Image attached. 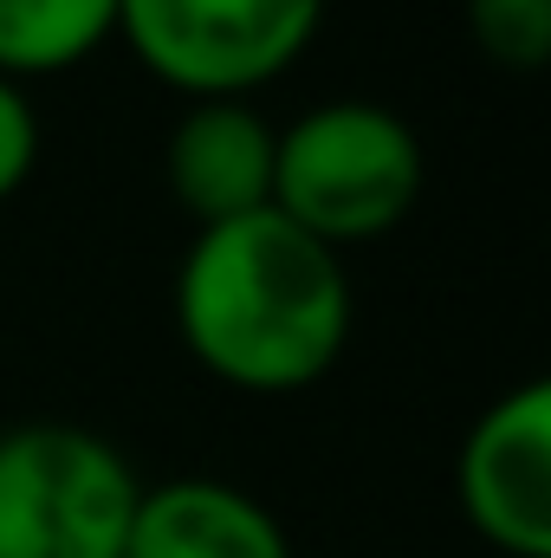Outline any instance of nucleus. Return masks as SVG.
<instances>
[{
  "instance_id": "f257e3e1",
  "label": "nucleus",
  "mask_w": 551,
  "mask_h": 558,
  "mask_svg": "<svg viewBox=\"0 0 551 558\" xmlns=\"http://www.w3.org/2000/svg\"><path fill=\"white\" fill-rule=\"evenodd\" d=\"M344 254L260 208L215 221L175 267V331L188 357L241 397H298L351 344Z\"/></svg>"
},
{
  "instance_id": "f03ea898",
  "label": "nucleus",
  "mask_w": 551,
  "mask_h": 558,
  "mask_svg": "<svg viewBox=\"0 0 551 558\" xmlns=\"http://www.w3.org/2000/svg\"><path fill=\"white\" fill-rule=\"evenodd\" d=\"M421 169V137L403 111L377 98H331L279 131L273 215L344 254L409 221Z\"/></svg>"
},
{
  "instance_id": "7ed1b4c3",
  "label": "nucleus",
  "mask_w": 551,
  "mask_h": 558,
  "mask_svg": "<svg viewBox=\"0 0 551 558\" xmlns=\"http://www.w3.org/2000/svg\"><path fill=\"white\" fill-rule=\"evenodd\" d=\"M137 500V468L98 428H0V558H124Z\"/></svg>"
},
{
  "instance_id": "20e7f679",
  "label": "nucleus",
  "mask_w": 551,
  "mask_h": 558,
  "mask_svg": "<svg viewBox=\"0 0 551 558\" xmlns=\"http://www.w3.org/2000/svg\"><path fill=\"white\" fill-rule=\"evenodd\" d=\"M325 0H118V39L195 98H247L318 39Z\"/></svg>"
},
{
  "instance_id": "39448f33",
  "label": "nucleus",
  "mask_w": 551,
  "mask_h": 558,
  "mask_svg": "<svg viewBox=\"0 0 551 558\" xmlns=\"http://www.w3.org/2000/svg\"><path fill=\"white\" fill-rule=\"evenodd\" d=\"M454 494L500 558H551V384L532 377L487 403L461 441Z\"/></svg>"
},
{
  "instance_id": "423d86ee",
  "label": "nucleus",
  "mask_w": 551,
  "mask_h": 558,
  "mask_svg": "<svg viewBox=\"0 0 551 558\" xmlns=\"http://www.w3.org/2000/svg\"><path fill=\"white\" fill-rule=\"evenodd\" d=\"M273 149L279 131L247 98H195L169 131L162 175H169V195L201 228H215V221L273 208Z\"/></svg>"
},
{
  "instance_id": "0eeeda50",
  "label": "nucleus",
  "mask_w": 551,
  "mask_h": 558,
  "mask_svg": "<svg viewBox=\"0 0 551 558\" xmlns=\"http://www.w3.org/2000/svg\"><path fill=\"white\" fill-rule=\"evenodd\" d=\"M124 558H292V539L247 487L182 474L143 487Z\"/></svg>"
},
{
  "instance_id": "6e6552de",
  "label": "nucleus",
  "mask_w": 551,
  "mask_h": 558,
  "mask_svg": "<svg viewBox=\"0 0 551 558\" xmlns=\"http://www.w3.org/2000/svg\"><path fill=\"white\" fill-rule=\"evenodd\" d=\"M118 39V0H0V78H52Z\"/></svg>"
},
{
  "instance_id": "1a4fd4ad",
  "label": "nucleus",
  "mask_w": 551,
  "mask_h": 558,
  "mask_svg": "<svg viewBox=\"0 0 551 558\" xmlns=\"http://www.w3.org/2000/svg\"><path fill=\"white\" fill-rule=\"evenodd\" d=\"M467 26L506 72H539L551 59V0H467Z\"/></svg>"
},
{
  "instance_id": "9d476101",
  "label": "nucleus",
  "mask_w": 551,
  "mask_h": 558,
  "mask_svg": "<svg viewBox=\"0 0 551 558\" xmlns=\"http://www.w3.org/2000/svg\"><path fill=\"white\" fill-rule=\"evenodd\" d=\"M33 162H39V111L26 98V85L0 78V202L26 189Z\"/></svg>"
}]
</instances>
